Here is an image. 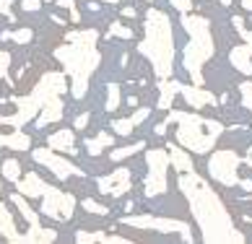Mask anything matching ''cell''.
Masks as SVG:
<instances>
[{
  "label": "cell",
  "instance_id": "cell-1",
  "mask_svg": "<svg viewBox=\"0 0 252 244\" xmlns=\"http://www.w3.org/2000/svg\"><path fill=\"white\" fill-rule=\"evenodd\" d=\"M180 190L190 203L192 218L200 229L203 242H208V244H231V242L242 244L245 242V234L234 226L231 213L226 211L219 192L200 174H195V169L180 174Z\"/></svg>",
  "mask_w": 252,
  "mask_h": 244
},
{
  "label": "cell",
  "instance_id": "cell-2",
  "mask_svg": "<svg viewBox=\"0 0 252 244\" xmlns=\"http://www.w3.org/2000/svg\"><path fill=\"white\" fill-rule=\"evenodd\" d=\"M96 42H99L96 29H78V31L65 34V44H60L58 50H55V58L63 62V68L70 78L73 99L86 96L89 81L101 62V52H99Z\"/></svg>",
  "mask_w": 252,
  "mask_h": 244
},
{
  "label": "cell",
  "instance_id": "cell-3",
  "mask_svg": "<svg viewBox=\"0 0 252 244\" xmlns=\"http://www.w3.org/2000/svg\"><path fill=\"white\" fill-rule=\"evenodd\" d=\"M146 39L138 44L148 60L154 65V73L158 78H172L174 70V34H172V21L169 16L158 8H148L146 11Z\"/></svg>",
  "mask_w": 252,
  "mask_h": 244
},
{
  "label": "cell",
  "instance_id": "cell-4",
  "mask_svg": "<svg viewBox=\"0 0 252 244\" xmlns=\"http://www.w3.org/2000/svg\"><path fill=\"white\" fill-rule=\"evenodd\" d=\"M68 91V81L65 73H44L42 81L32 89V93L26 96H16L13 104L18 107L16 115H0V125H11V127H24L26 122H32L39 117V112L52 96H63Z\"/></svg>",
  "mask_w": 252,
  "mask_h": 244
},
{
  "label": "cell",
  "instance_id": "cell-5",
  "mask_svg": "<svg viewBox=\"0 0 252 244\" xmlns=\"http://www.w3.org/2000/svg\"><path fill=\"white\" fill-rule=\"evenodd\" d=\"M182 26L190 34V44L185 47V70L190 73L195 86H203V65L213 58L216 44L211 34V21L195 13H182Z\"/></svg>",
  "mask_w": 252,
  "mask_h": 244
},
{
  "label": "cell",
  "instance_id": "cell-6",
  "mask_svg": "<svg viewBox=\"0 0 252 244\" xmlns=\"http://www.w3.org/2000/svg\"><path fill=\"white\" fill-rule=\"evenodd\" d=\"M169 122L177 125V143L182 148H190L192 153H208L223 133V125L219 120H205L195 112H169L166 125Z\"/></svg>",
  "mask_w": 252,
  "mask_h": 244
},
{
  "label": "cell",
  "instance_id": "cell-7",
  "mask_svg": "<svg viewBox=\"0 0 252 244\" xmlns=\"http://www.w3.org/2000/svg\"><path fill=\"white\" fill-rule=\"evenodd\" d=\"M239 166H242V158H239L237 151H231V148L213 151L211 158H208L211 180H216L223 187H237L239 184Z\"/></svg>",
  "mask_w": 252,
  "mask_h": 244
},
{
  "label": "cell",
  "instance_id": "cell-8",
  "mask_svg": "<svg viewBox=\"0 0 252 244\" xmlns=\"http://www.w3.org/2000/svg\"><path fill=\"white\" fill-rule=\"evenodd\" d=\"M146 164H148V177H146V198H158L166 192V169H169V151L164 148H148L146 153Z\"/></svg>",
  "mask_w": 252,
  "mask_h": 244
},
{
  "label": "cell",
  "instance_id": "cell-9",
  "mask_svg": "<svg viewBox=\"0 0 252 244\" xmlns=\"http://www.w3.org/2000/svg\"><path fill=\"white\" fill-rule=\"evenodd\" d=\"M125 226L130 229H146V231H161V234H177L182 242H192L190 223L177 218H161V215H125Z\"/></svg>",
  "mask_w": 252,
  "mask_h": 244
},
{
  "label": "cell",
  "instance_id": "cell-10",
  "mask_svg": "<svg viewBox=\"0 0 252 244\" xmlns=\"http://www.w3.org/2000/svg\"><path fill=\"white\" fill-rule=\"evenodd\" d=\"M73 211H76V198H73L70 192H63V190H58V187L47 184V190L42 192L39 213L52 218V221H70Z\"/></svg>",
  "mask_w": 252,
  "mask_h": 244
},
{
  "label": "cell",
  "instance_id": "cell-11",
  "mask_svg": "<svg viewBox=\"0 0 252 244\" xmlns=\"http://www.w3.org/2000/svg\"><path fill=\"white\" fill-rule=\"evenodd\" d=\"M32 156H34L36 164H44L55 177H60V180H68V177H83V169H78L76 164H70V161H65V158L58 151H52L50 146L47 148H34Z\"/></svg>",
  "mask_w": 252,
  "mask_h": 244
},
{
  "label": "cell",
  "instance_id": "cell-12",
  "mask_svg": "<svg viewBox=\"0 0 252 244\" xmlns=\"http://www.w3.org/2000/svg\"><path fill=\"white\" fill-rule=\"evenodd\" d=\"M96 187L101 195H109V198H123L125 192H130V169H115L107 177H99Z\"/></svg>",
  "mask_w": 252,
  "mask_h": 244
},
{
  "label": "cell",
  "instance_id": "cell-13",
  "mask_svg": "<svg viewBox=\"0 0 252 244\" xmlns=\"http://www.w3.org/2000/svg\"><path fill=\"white\" fill-rule=\"evenodd\" d=\"M180 93L185 99V104L192 107V109H205V107H213L216 104V96L211 91H205L203 86H180Z\"/></svg>",
  "mask_w": 252,
  "mask_h": 244
},
{
  "label": "cell",
  "instance_id": "cell-14",
  "mask_svg": "<svg viewBox=\"0 0 252 244\" xmlns=\"http://www.w3.org/2000/svg\"><path fill=\"white\" fill-rule=\"evenodd\" d=\"M47 146L52 148V151H58V153H76L78 148H76V133L73 130H68V127H63V130H58V133H52L50 138H47Z\"/></svg>",
  "mask_w": 252,
  "mask_h": 244
},
{
  "label": "cell",
  "instance_id": "cell-15",
  "mask_svg": "<svg viewBox=\"0 0 252 244\" xmlns=\"http://www.w3.org/2000/svg\"><path fill=\"white\" fill-rule=\"evenodd\" d=\"M16 190L21 192L24 198H42V192L47 190V184L39 180L36 172H29V174H24L21 180L16 182Z\"/></svg>",
  "mask_w": 252,
  "mask_h": 244
},
{
  "label": "cell",
  "instance_id": "cell-16",
  "mask_svg": "<svg viewBox=\"0 0 252 244\" xmlns=\"http://www.w3.org/2000/svg\"><path fill=\"white\" fill-rule=\"evenodd\" d=\"M63 112H65L63 99H60V96H52L47 104H44V109L39 112V117L34 120V122H36V127H44V125H52V122H60Z\"/></svg>",
  "mask_w": 252,
  "mask_h": 244
},
{
  "label": "cell",
  "instance_id": "cell-17",
  "mask_svg": "<svg viewBox=\"0 0 252 244\" xmlns=\"http://www.w3.org/2000/svg\"><path fill=\"white\" fill-rule=\"evenodd\" d=\"M229 62L234 65L239 73H245V76H252V52L247 44H237L234 50L229 52Z\"/></svg>",
  "mask_w": 252,
  "mask_h": 244
},
{
  "label": "cell",
  "instance_id": "cell-18",
  "mask_svg": "<svg viewBox=\"0 0 252 244\" xmlns=\"http://www.w3.org/2000/svg\"><path fill=\"white\" fill-rule=\"evenodd\" d=\"M0 237L13 242V244H21V234H18V229H16V221H13L11 211H8L3 203H0Z\"/></svg>",
  "mask_w": 252,
  "mask_h": 244
},
{
  "label": "cell",
  "instance_id": "cell-19",
  "mask_svg": "<svg viewBox=\"0 0 252 244\" xmlns=\"http://www.w3.org/2000/svg\"><path fill=\"white\" fill-rule=\"evenodd\" d=\"M32 146V138L24 133V130H13L8 135H0V148H11V151H29Z\"/></svg>",
  "mask_w": 252,
  "mask_h": 244
},
{
  "label": "cell",
  "instance_id": "cell-20",
  "mask_svg": "<svg viewBox=\"0 0 252 244\" xmlns=\"http://www.w3.org/2000/svg\"><path fill=\"white\" fill-rule=\"evenodd\" d=\"M55 239H58V231H55V229H44L42 223L29 226V231L21 234L24 244H44V242H55Z\"/></svg>",
  "mask_w": 252,
  "mask_h": 244
},
{
  "label": "cell",
  "instance_id": "cell-21",
  "mask_svg": "<svg viewBox=\"0 0 252 244\" xmlns=\"http://www.w3.org/2000/svg\"><path fill=\"white\" fill-rule=\"evenodd\" d=\"M169 148V164H172V169H177V172H192V158H190V153L185 151L182 146H166Z\"/></svg>",
  "mask_w": 252,
  "mask_h": 244
},
{
  "label": "cell",
  "instance_id": "cell-22",
  "mask_svg": "<svg viewBox=\"0 0 252 244\" xmlns=\"http://www.w3.org/2000/svg\"><path fill=\"white\" fill-rule=\"evenodd\" d=\"M180 81H161L158 83V109H169L174 104V96L180 93Z\"/></svg>",
  "mask_w": 252,
  "mask_h": 244
},
{
  "label": "cell",
  "instance_id": "cell-23",
  "mask_svg": "<svg viewBox=\"0 0 252 244\" xmlns=\"http://www.w3.org/2000/svg\"><path fill=\"white\" fill-rule=\"evenodd\" d=\"M112 146H115V138H112L107 130H104V133H99L96 138H89V140H86V151H89L91 156L104 153L107 148H112Z\"/></svg>",
  "mask_w": 252,
  "mask_h": 244
},
{
  "label": "cell",
  "instance_id": "cell-24",
  "mask_svg": "<svg viewBox=\"0 0 252 244\" xmlns=\"http://www.w3.org/2000/svg\"><path fill=\"white\" fill-rule=\"evenodd\" d=\"M0 174H3V180L18 182V180H21V164H18L16 158H5L3 166H0Z\"/></svg>",
  "mask_w": 252,
  "mask_h": 244
},
{
  "label": "cell",
  "instance_id": "cell-25",
  "mask_svg": "<svg viewBox=\"0 0 252 244\" xmlns=\"http://www.w3.org/2000/svg\"><path fill=\"white\" fill-rule=\"evenodd\" d=\"M141 148H146V143H135V146H125V148H115V151H109V158L112 161H123V158L138 153Z\"/></svg>",
  "mask_w": 252,
  "mask_h": 244
},
{
  "label": "cell",
  "instance_id": "cell-26",
  "mask_svg": "<svg viewBox=\"0 0 252 244\" xmlns=\"http://www.w3.org/2000/svg\"><path fill=\"white\" fill-rule=\"evenodd\" d=\"M117 107H120V86H117V83H109V86H107V104H104V109L115 112Z\"/></svg>",
  "mask_w": 252,
  "mask_h": 244
},
{
  "label": "cell",
  "instance_id": "cell-27",
  "mask_svg": "<svg viewBox=\"0 0 252 244\" xmlns=\"http://www.w3.org/2000/svg\"><path fill=\"white\" fill-rule=\"evenodd\" d=\"M8 68H11V52L0 50V76H3L5 86H13V78H11V73H8Z\"/></svg>",
  "mask_w": 252,
  "mask_h": 244
},
{
  "label": "cell",
  "instance_id": "cell-28",
  "mask_svg": "<svg viewBox=\"0 0 252 244\" xmlns=\"http://www.w3.org/2000/svg\"><path fill=\"white\" fill-rule=\"evenodd\" d=\"M112 127H115V135H130L135 130V122H133V117H125V120H115Z\"/></svg>",
  "mask_w": 252,
  "mask_h": 244
},
{
  "label": "cell",
  "instance_id": "cell-29",
  "mask_svg": "<svg viewBox=\"0 0 252 244\" xmlns=\"http://www.w3.org/2000/svg\"><path fill=\"white\" fill-rule=\"evenodd\" d=\"M231 24H234V29L239 31V36H242V39L247 42L250 52H252V31H250L247 26H245V18H242V16H234V18H231Z\"/></svg>",
  "mask_w": 252,
  "mask_h": 244
},
{
  "label": "cell",
  "instance_id": "cell-30",
  "mask_svg": "<svg viewBox=\"0 0 252 244\" xmlns=\"http://www.w3.org/2000/svg\"><path fill=\"white\" fill-rule=\"evenodd\" d=\"M109 34H112V36H120V39H133V29H130V26H125V24H120V21L109 24Z\"/></svg>",
  "mask_w": 252,
  "mask_h": 244
},
{
  "label": "cell",
  "instance_id": "cell-31",
  "mask_svg": "<svg viewBox=\"0 0 252 244\" xmlns=\"http://www.w3.org/2000/svg\"><path fill=\"white\" fill-rule=\"evenodd\" d=\"M76 242H107V234L104 231H78L76 234Z\"/></svg>",
  "mask_w": 252,
  "mask_h": 244
},
{
  "label": "cell",
  "instance_id": "cell-32",
  "mask_svg": "<svg viewBox=\"0 0 252 244\" xmlns=\"http://www.w3.org/2000/svg\"><path fill=\"white\" fill-rule=\"evenodd\" d=\"M239 93H242V104L252 112V81L239 83Z\"/></svg>",
  "mask_w": 252,
  "mask_h": 244
},
{
  "label": "cell",
  "instance_id": "cell-33",
  "mask_svg": "<svg viewBox=\"0 0 252 244\" xmlns=\"http://www.w3.org/2000/svg\"><path fill=\"white\" fill-rule=\"evenodd\" d=\"M11 39L16 44H29L34 39V31L32 29H16V31H11Z\"/></svg>",
  "mask_w": 252,
  "mask_h": 244
},
{
  "label": "cell",
  "instance_id": "cell-34",
  "mask_svg": "<svg viewBox=\"0 0 252 244\" xmlns=\"http://www.w3.org/2000/svg\"><path fill=\"white\" fill-rule=\"evenodd\" d=\"M81 205H83V211H89V213H94V215H107V213H109L104 205H99L96 200H91V198H86Z\"/></svg>",
  "mask_w": 252,
  "mask_h": 244
},
{
  "label": "cell",
  "instance_id": "cell-35",
  "mask_svg": "<svg viewBox=\"0 0 252 244\" xmlns=\"http://www.w3.org/2000/svg\"><path fill=\"white\" fill-rule=\"evenodd\" d=\"M39 5H42V0H21V8L26 13H34V11H39Z\"/></svg>",
  "mask_w": 252,
  "mask_h": 244
},
{
  "label": "cell",
  "instance_id": "cell-36",
  "mask_svg": "<svg viewBox=\"0 0 252 244\" xmlns=\"http://www.w3.org/2000/svg\"><path fill=\"white\" fill-rule=\"evenodd\" d=\"M172 5H174L180 13H190V8H192V0H172Z\"/></svg>",
  "mask_w": 252,
  "mask_h": 244
},
{
  "label": "cell",
  "instance_id": "cell-37",
  "mask_svg": "<svg viewBox=\"0 0 252 244\" xmlns=\"http://www.w3.org/2000/svg\"><path fill=\"white\" fill-rule=\"evenodd\" d=\"M148 115H151V109H148V107H141L138 112H133V122H135V125H141L143 120H148Z\"/></svg>",
  "mask_w": 252,
  "mask_h": 244
},
{
  "label": "cell",
  "instance_id": "cell-38",
  "mask_svg": "<svg viewBox=\"0 0 252 244\" xmlns=\"http://www.w3.org/2000/svg\"><path fill=\"white\" fill-rule=\"evenodd\" d=\"M86 125H89V112H86V115H78L76 122H73V127H76V130H86Z\"/></svg>",
  "mask_w": 252,
  "mask_h": 244
},
{
  "label": "cell",
  "instance_id": "cell-39",
  "mask_svg": "<svg viewBox=\"0 0 252 244\" xmlns=\"http://www.w3.org/2000/svg\"><path fill=\"white\" fill-rule=\"evenodd\" d=\"M0 13H3L5 18H11V21H13V13H11V0H0Z\"/></svg>",
  "mask_w": 252,
  "mask_h": 244
},
{
  "label": "cell",
  "instance_id": "cell-40",
  "mask_svg": "<svg viewBox=\"0 0 252 244\" xmlns=\"http://www.w3.org/2000/svg\"><path fill=\"white\" fill-rule=\"evenodd\" d=\"M58 5H60V8H68V11H73V8H76V5H73V0H58Z\"/></svg>",
  "mask_w": 252,
  "mask_h": 244
},
{
  "label": "cell",
  "instance_id": "cell-41",
  "mask_svg": "<svg viewBox=\"0 0 252 244\" xmlns=\"http://www.w3.org/2000/svg\"><path fill=\"white\" fill-rule=\"evenodd\" d=\"M107 242H109V244H125L127 239H125V237H107Z\"/></svg>",
  "mask_w": 252,
  "mask_h": 244
},
{
  "label": "cell",
  "instance_id": "cell-42",
  "mask_svg": "<svg viewBox=\"0 0 252 244\" xmlns=\"http://www.w3.org/2000/svg\"><path fill=\"white\" fill-rule=\"evenodd\" d=\"M123 16L125 18H135V8H123Z\"/></svg>",
  "mask_w": 252,
  "mask_h": 244
},
{
  "label": "cell",
  "instance_id": "cell-43",
  "mask_svg": "<svg viewBox=\"0 0 252 244\" xmlns=\"http://www.w3.org/2000/svg\"><path fill=\"white\" fill-rule=\"evenodd\" d=\"M239 187H245V190L252 192V182H250V180H239Z\"/></svg>",
  "mask_w": 252,
  "mask_h": 244
},
{
  "label": "cell",
  "instance_id": "cell-44",
  "mask_svg": "<svg viewBox=\"0 0 252 244\" xmlns=\"http://www.w3.org/2000/svg\"><path fill=\"white\" fill-rule=\"evenodd\" d=\"M166 133V122H161V125H156V135H164Z\"/></svg>",
  "mask_w": 252,
  "mask_h": 244
},
{
  "label": "cell",
  "instance_id": "cell-45",
  "mask_svg": "<svg viewBox=\"0 0 252 244\" xmlns=\"http://www.w3.org/2000/svg\"><path fill=\"white\" fill-rule=\"evenodd\" d=\"M242 8H245V11H250V13H252V0H242Z\"/></svg>",
  "mask_w": 252,
  "mask_h": 244
},
{
  "label": "cell",
  "instance_id": "cell-46",
  "mask_svg": "<svg viewBox=\"0 0 252 244\" xmlns=\"http://www.w3.org/2000/svg\"><path fill=\"white\" fill-rule=\"evenodd\" d=\"M219 3H221V5H231V0H219Z\"/></svg>",
  "mask_w": 252,
  "mask_h": 244
},
{
  "label": "cell",
  "instance_id": "cell-47",
  "mask_svg": "<svg viewBox=\"0 0 252 244\" xmlns=\"http://www.w3.org/2000/svg\"><path fill=\"white\" fill-rule=\"evenodd\" d=\"M104 3H120V0H104Z\"/></svg>",
  "mask_w": 252,
  "mask_h": 244
},
{
  "label": "cell",
  "instance_id": "cell-48",
  "mask_svg": "<svg viewBox=\"0 0 252 244\" xmlns=\"http://www.w3.org/2000/svg\"><path fill=\"white\" fill-rule=\"evenodd\" d=\"M146 3H154V0H146Z\"/></svg>",
  "mask_w": 252,
  "mask_h": 244
},
{
  "label": "cell",
  "instance_id": "cell-49",
  "mask_svg": "<svg viewBox=\"0 0 252 244\" xmlns=\"http://www.w3.org/2000/svg\"><path fill=\"white\" fill-rule=\"evenodd\" d=\"M0 187H3V182H0Z\"/></svg>",
  "mask_w": 252,
  "mask_h": 244
}]
</instances>
